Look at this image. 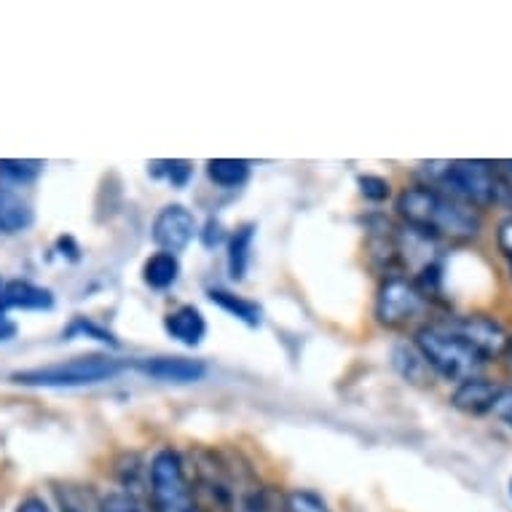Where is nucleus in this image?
Returning a JSON list of instances; mask_svg holds the SVG:
<instances>
[{"label": "nucleus", "instance_id": "nucleus-12", "mask_svg": "<svg viewBox=\"0 0 512 512\" xmlns=\"http://www.w3.org/2000/svg\"><path fill=\"white\" fill-rule=\"evenodd\" d=\"M33 207L25 196L11 185H0V231L6 234H19L33 226Z\"/></svg>", "mask_w": 512, "mask_h": 512}, {"label": "nucleus", "instance_id": "nucleus-8", "mask_svg": "<svg viewBox=\"0 0 512 512\" xmlns=\"http://www.w3.org/2000/svg\"><path fill=\"white\" fill-rule=\"evenodd\" d=\"M137 370L164 384H194L202 381L207 373L204 362L185 360V357H148V360H137Z\"/></svg>", "mask_w": 512, "mask_h": 512}, {"label": "nucleus", "instance_id": "nucleus-23", "mask_svg": "<svg viewBox=\"0 0 512 512\" xmlns=\"http://www.w3.org/2000/svg\"><path fill=\"white\" fill-rule=\"evenodd\" d=\"M73 333H84V336H92V338H97V341H108V344H116V341L110 338V333H105L100 325H94V322H89V319H84V317H78L76 322L70 325L68 336H73Z\"/></svg>", "mask_w": 512, "mask_h": 512}, {"label": "nucleus", "instance_id": "nucleus-18", "mask_svg": "<svg viewBox=\"0 0 512 512\" xmlns=\"http://www.w3.org/2000/svg\"><path fill=\"white\" fill-rule=\"evenodd\" d=\"M57 499L62 512H100V502H94V496L78 486L57 488Z\"/></svg>", "mask_w": 512, "mask_h": 512}, {"label": "nucleus", "instance_id": "nucleus-28", "mask_svg": "<svg viewBox=\"0 0 512 512\" xmlns=\"http://www.w3.org/2000/svg\"><path fill=\"white\" fill-rule=\"evenodd\" d=\"M504 357H507V368L512 370V338H507V346H504Z\"/></svg>", "mask_w": 512, "mask_h": 512}, {"label": "nucleus", "instance_id": "nucleus-1", "mask_svg": "<svg viewBox=\"0 0 512 512\" xmlns=\"http://www.w3.org/2000/svg\"><path fill=\"white\" fill-rule=\"evenodd\" d=\"M397 212L400 218L413 228L416 234L427 236L432 242L448 239V242H470L480 234V220L475 207L456 202L451 196L440 194L427 185H413L397 196Z\"/></svg>", "mask_w": 512, "mask_h": 512}, {"label": "nucleus", "instance_id": "nucleus-29", "mask_svg": "<svg viewBox=\"0 0 512 512\" xmlns=\"http://www.w3.org/2000/svg\"><path fill=\"white\" fill-rule=\"evenodd\" d=\"M510 491H512V483H510Z\"/></svg>", "mask_w": 512, "mask_h": 512}, {"label": "nucleus", "instance_id": "nucleus-25", "mask_svg": "<svg viewBox=\"0 0 512 512\" xmlns=\"http://www.w3.org/2000/svg\"><path fill=\"white\" fill-rule=\"evenodd\" d=\"M494 413L512 427V389H502V395H499L494 405Z\"/></svg>", "mask_w": 512, "mask_h": 512}, {"label": "nucleus", "instance_id": "nucleus-17", "mask_svg": "<svg viewBox=\"0 0 512 512\" xmlns=\"http://www.w3.org/2000/svg\"><path fill=\"white\" fill-rule=\"evenodd\" d=\"M41 161H19V159H3L0 161V185H11V188H22L25 183H33L35 177L41 175Z\"/></svg>", "mask_w": 512, "mask_h": 512}, {"label": "nucleus", "instance_id": "nucleus-26", "mask_svg": "<svg viewBox=\"0 0 512 512\" xmlns=\"http://www.w3.org/2000/svg\"><path fill=\"white\" fill-rule=\"evenodd\" d=\"M499 247H502L504 258L510 261L512 269V220H504L502 226H499Z\"/></svg>", "mask_w": 512, "mask_h": 512}, {"label": "nucleus", "instance_id": "nucleus-22", "mask_svg": "<svg viewBox=\"0 0 512 512\" xmlns=\"http://www.w3.org/2000/svg\"><path fill=\"white\" fill-rule=\"evenodd\" d=\"M161 167H167V169H164V177H167L172 185H177V188H183V185L188 183L191 172H194L188 161H164Z\"/></svg>", "mask_w": 512, "mask_h": 512}, {"label": "nucleus", "instance_id": "nucleus-2", "mask_svg": "<svg viewBox=\"0 0 512 512\" xmlns=\"http://www.w3.org/2000/svg\"><path fill=\"white\" fill-rule=\"evenodd\" d=\"M419 175L427 188L451 196L467 207H486L502 202L507 194V177L488 161H429Z\"/></svg>", "mask_w": 512, "mask_h": 512}, {"label": "nucleus", "instance_id": "nucleus-4", "mask_svg": "<svg viewBox=\"0 0 512 512\" xmlns=\"http://www.w3.org/2000/svg\"><path fill=\"white\" fill-rule=\"evenodd\" d=\"M121 368L124 365L108 357V354H86V357H73V360L65 362H51V365L19 370V373H14V381L22 384V387L43 389L94 387V384L116 378Z\"/></svg>", "mask_w": 512, "mask_h": 512}, {"label": "nucleus", "instance_id": "nucleus-14", "mask_svg": "<svg viewBox=\"0 0 512 512\" xmlns=\"http://www.w3.org/2000/svg\"><path fill=\"white\" fill-rule=\"evenodd\" d=\"M210 301L218 303L220 309L228 311L231 317L242 319L244 325H250V328H258V325H261V306L247 301L242 295L228 293V290H210Z\"/></svg>", "mask_w": 512, "mask_h": 512}, {"label": "nucleus", "instance_id": "nucleus-27", "mask_svg": "<svg viewBox=\"0 0 512 512\" xmlns=\"http://www.w3.org/2000/svg\"><path fill=\"white\" fill-rule=\"evenodd\" d=\"M17 512H51L49 504L43 502L41 496H27L25 502L19 504Z\"/></svg>", "mask_w": 512, "mask_h": 512}, {"label": "nucleus", "instance_id": "nucleus-7", "mask_svg": "<svg viewBox=\"0 0 512 512\" xmlns=\"http://www.w3.org/2000/svg\"><path fill=\"white\" fill-rule=\"evenodd\" d=\"M196 236L194 212L185 210L183 204H169L153 220V242L159 244L161 252L177 255L185 250Z\"/></svg>", "mask_w": 512, "mask_h": 512}, {"label": "nucleus", "instance_id": "nucleus-9", "mask_svg": "<svg viewBox=\"0 0 512 512\" xmlns=\"http://www.w3.org/2000/svg\"><path fill=\"white\" fill-rule=\"evenodd\" d=\"M54 306V295L46 287H38L27 279H9L0 282V311L9 309H27L43 311Z\"/></svg>", "mask_w": 512, "mask_h": 512}, {"label": "nucleus", "instance_id": "nucleus-11", "mask_svg": "<svg viewBox=\"0 0 512 512\" xmlns=\"http://www.w3.org/2000/svg\"><path fill=\"white\" fill-rule=\"evenodd\" d=\"M164 328L183 346H199L207 336V322L196 306H177L175 311H169L164 317Z\"/></svg>", "mask_w": 512, "mask_h": 512}, {"label": "nucleus", "instance_id": "nucleus-3", "mask_svg": "<svg viewBox=\"0 0 512 512\" xmlns=\"http://www.w3.org/2000/svg\"><path fill=\"white\" fill-rule=\"evenodd\" d=\"M416 349L429 368H435L443 378L451 381H470L478 378L486 368V357L470 336L459 328L456 317L429 322L416 333Z\"/></svg>", "mask_w": 512, "mask_h": 512}, {"label": "nucleus", "instance_id": "nucleus-20", "mask_svg": "<svg viewBox=\"0 0 512 512\" xmlns=\"http://www.w3.org/2000/svg\"><path fill=\"white\" fill-rule=\"evenodd\" d=\"M360 191L362 196H368L373 202H384L389 196V183L384 177H373V175H365L360 177Z\"/></svg>", "mask_w": 512, "mask_h": 512}, {"label": "nucleus", "instance_id": "nucleus-24", "mask_svg": "<svg viewBox=\"0 0 512 512\" xmlns=\"http://www.w3.org/2000/svg\"><path fill=\"white\" fill-rule=\"evenodd\" d=\"M242 510L244 512H271L274 507H271L269 496L263 494V491H255V494H250L247 499H244Z\"/></svg>", "mask_w": 512, "mask_h": 512}, {"label": "nucleus", "instance_id": "nucleus-10", "mask_svg": "<svg viewBox=\"0 0 512 512\" xmlns=\"http://www.w3.org/2000/svg\"><path fill=\"white\" fill-rule=\"evenodd\" d=\"M499 395H502V387H496V384H491V381L478 376L470 378V381H462L459 389L454 392V397H451V403H454L459 411L475 413V416H478V413L494 411Z\"/></svg>", "mask_w": 512, "mask_h": 512}, {"label": "nucleus", "instance_id": "nucleus-6", "mask_svg": "<svg viewBox=\"0 0 512 512\" xmlns=\"http://www.w3.org/2000/svg\"><path fill=\"white\" fill-rule=\"evenodd\" d=\"M427 309V295L421 293L416 282L403 277H389L378 290L376 314L387 328H405Z\"/></svg>", "mask_w": 512, "mask_h": 512}, {"label": "nucleus", "instance_id": "nucleus-15", "mask_svg": "<svg viewBox=\"0 0 512 512\" xmlns=\"http://www.w3.org/2000/svg\"><path fill=\"white\" fill-rule=\"evenodd\" d=\"M207 175L220 188H239L250 177V161L242 159H212L207 161Z\"/></svg>", "mask_w": 512, "mask_h": 512}, {"label": "nucleus", "instance_id": "nucleus-16", "mask_svg": "<svg viewBox=\"0 0 512 512\" xmlns=\"http://www.w3.org/2000/svg\"><path fill=\"white\" fill-rule=\"evenodd\" d=\"M252 239H255V226H242L228 242V271L234 279H244V274H247Z\"/></svg>", "mask_w": 512, "mask_h": 512}, {"label": "nucleus", "instance_id": "nucleus-19", "mask_svg": "<svg viewBox=\"0 0 512 512\" xmlns=\"http://www.w3.org/2000/svg\"><path fill=\"white\" fill-rule=\"evenodd\" d=\"M285 512H330L328 504L322 502L317 494L311 491H295L287 499V510Z\"/></svg>", "mask_w": 512, "mask_h": 512}, {"label": "nucleus", "instance_id": "nucleus-13", "mask_svg": "<svg viewBox=\"0 0 512 512\" xmlns=\"http://www.w3.org/2000/svg\"><path fill=\"white\" fill-rule=\"evenodd\" d=\"M180 277V261H177V255L172 252H156L151 255L143 266V279L145 285L153 287V290H167L172 287Z\"/></svg>", "mask_w": 512, "mask_h": 512}, {"label": "nucleus", "instance_id": "nucleus-21", "mask_svg": "<svg viewBox=\"0 0 512 512\" xmlns=\"http://www.w3.org/2000/svg\"><path fill=\"white\" fill-rule=\"evenodd\" d=\"M100 512H145L140 504L126 494H110L100 502Z\"/></svg>", "mask_w": 512, "mask_h": 512}, {"label": "nucleus", "instance_id": "nucleus-5", "mask_svg": "<svg viewBox=\"0 0 512 512\" xmlns=\"http://www.w3.org/2000/svg\"><path fill=\"white\" fill-rule=\"evenodd\" d=\"M151 496L159 512H204L196 502V494L185 478L183 459L164 448L151 462Z\"/></svg>", "mask_w": 512, "mask_h": 512}]
</instances>
